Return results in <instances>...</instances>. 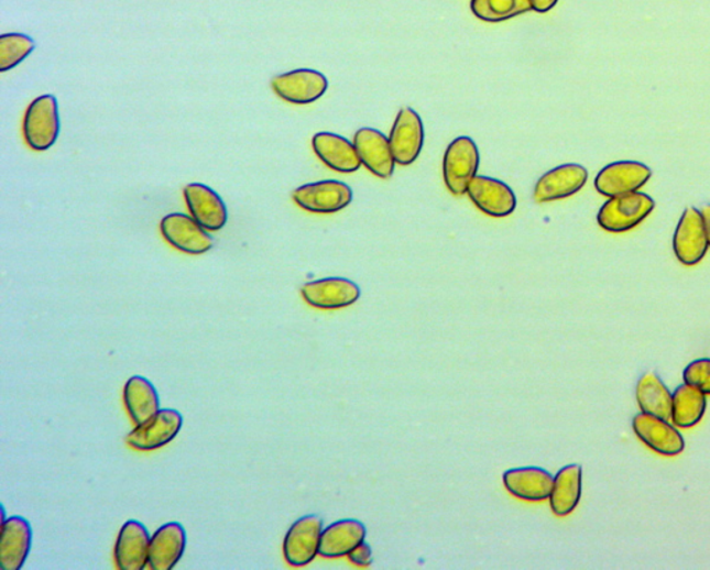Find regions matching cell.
Listing matches in <instances>:
<instances>
[{"instance_id": "ffe728a7", "label": "cell", "mask_w": 710, "mask_h": 570, "mask_svg": "<svg viewBox=\"0 0 710 570\" xmlns=\"http://www.w3.org/2000/svg\"><path fill=\"white\" fill-rule=\"evenodd\" d=\"M313 149L318 158L334 172L352 174L359 172L362 165L354 143L338 133H315Z\"/></svg>"}, {"instance_id": "9c48e42d", "label": "cell", "mask_w": 710, "mask_h": 570, "mask_svg": "<svg viewBox=\"0 0 710 570\" xmlns=\"http://www.w3.org/2000/svg\"><path fill=\"white\" fill-rule=\"evenodd\" d=\"M632 426L635 436L660 456L676 457L686 449L681 431L675 424L667 423V419L642 412L635 415Z\"/></svg>"}, {"instance_id": "ac0fdd59", "label": "cell", "mask_w": 710, "mask_h": 570, "mask_svg": "<svg viewBox=\"0 0 710 570\" xmlns=\"http://www.w3.org/2000/svg\"><path fill=\"white\" fill-rule=\"evenodd\" d=\"M184 196L192 217L207 231H221L227 226V206L216 190L203 184H189Z\"/></svg>"}, {"instance_id": "d4e9b609", "label": "cell", "mask_w": 710, "mask_h": 570, "mask_svg": "<svg viewBox=\"0 0 710 570\" xmlns=\"http://www.w3.org/2000/svg\"><path fill=\"white\" fill-rule=\"evenodd\" d=\"M124 404L133 424H145L160 412V397L145 376H132L124 386Z\"/></svg>"}, {"instance_id": "7402d4cb", "label": "cell", "mask_w": 710, "mask_h": 570, "mask_svg": "<svg viewBox=\"0 0 710 570\" xmlns=\"http://www.w3.org/2000/svg\"><path fill=\"white\" fill-rule=\"evenodd\" d=\"M554 478L544 468L522 467L506 471L503 481L506 490L516 498L544 501L551 495Z\"/></svg>"}, {"instance_id": "d6986e66", "label": "cell", "mask_w": 710, "mask_h": 570, "mask_svg": "<svg viewBox=\"0 0 710 570\" xmlns=\"http://www.w3.org/2000/svg\"><path fill=\"white\" fill-rule=\"evenodd\" d=\"M32 529L30 522L12 516L2 522L0 536V569L20 570L30 556Z\"/></svg>"}, {"instance_id": "f1b7e54d", "label": "cell", "mask_w": 710, "mask_h": 570, "mask_svg": "<svg viewBox=\"0 0 710 570\" xmlns=\"http://www.w3.org/2000/svg\"><path fill=\"white\" fill-rule=\"evenodd\" d=\"M35 50V42L29 35L12 32L0 36V72L18 67Z\"/></svg>"}, {"instance_id": "e0dca14e", "label": "cell", "mask_w": 710, "mask_h": 570, "mask_svg": "<svg viewBox=\"0 0 710 570\" xmlns=\"http://www.w3.org/2000/svg\"><path fill=\"white\" fill-rule=\"evenodd\" d=\"M151 535L138 520H127L117 537L114 559L121 570H143L149 567Z\"/></svg>"}, {"instance_id": "1f68e13d", "label": "cell", "mask_w": 710, "mask_h": 570, "mask_svg": "<svg viewBox=\"0 0 710 570\" xmlns=\"http://www.w3.org/2000/svg\"><path fill=\"white\" fill-rule=\"evenodd\" d=\"M558 0H531L532 10L537 13H547L557 7Z\"/></svg>"}, {"instance_id": "5bb4252c", "label": "cell", "mask_w": 710, "mask_h": 570, "mask_svg": "<svg viewBox=\"0 0 710 570\" xmlns=\"http://www.w3.org/2000/svg\"><path fill=\"white\" fill-rule=\"evenodd\" d=\"M467 194L472 204L490 217H509L516 209L514 190L500 179L477 175L469 184Z\"/></svg>"}, {"instance_id": "7a4b0ae2", "label": "cell", "mask_w": 710, "mask_h": 570, "mask_svg": "<svg viewBox=\"0 0 710 570\" xmlns=\"http://www.w3.org/2000/svg\"><path fill=\"white\" fill-rule=\"evenodd\" d=\"M23 133L26 145L36 152H45L55 145L61 133V116L55 96H40L31 102L25 111Z\"/></svg>"}, {"instance_id": "ba28073f", "label": "cell", "mask_w": 710, "mask_h": 570, "mask_svg": "<svg viewBox=\"0 0 710 570\" xmlns=\"http://www.w3.org/2000/svg\"><path fill=\"white\" fill-rule=\"evenodd\" d=\"M709 249L707 229L702 212L696 207H688L682 212L679 226L673 237V250L677 260L687 266L701 263Z\"/></svg>"}, {"instance_id": "3957f363", "label": "cell", "mask_w": 710, "mask_h": 570, "mask_svg": "<svg viewBox=\"0 0 710 570\" xmlns=\"http://www.w3.org/2000/svg\"><path fill=\"white\" fill-rule=\"evenodd\" d=\"M479 164V149L472 138L459 136L448 145L443 158V177L450 194H467L469 184L478 175Z\"/></svg>"}, {"instance_id": "2e32d148", "label": "cell", "mask_w": 710, "mask_h": 570, "mask_svg": "<svg viewBox=\"0 0 710 570\" xmlns=\"http://www.w3.org/2000/svg\"><path fill=\"white\" fill-rule=\"evenodd\" d=\"M587 179H589V172L583 165H559L537 180L533 196H535L537 204L562 200L583 189Z\"/></svg>"}, {"instance_id": "7c38bea8", "label": "cell", "mask_w": 710, "mask_h": 570, "mask_svg": "<svg viewBox=\"0 0 710 570\" xmlns=\"http://www.w3.org/2000/svg\"><path fill=\"white\" fill-rule=\"evenodd\" d=\"M651 177L653 172L643 163L616 162L608 164L598 173L594 185L598 194L616 197L642 189Z\"/></svg>"}, {"instance_id": "8fae6325", "label": "cell", "mask_w": 710, "mask_h": 570, "mask_svg": "<svg viewBox=\"0 0 710 570\" xmlns=\"http://www.w3.org/2000/svg\"><path fill=\"white\" fill-rule=\"evenodd\" d=\"M160 231L171 246L186 254H205L215 244L207 229L203 228L194 217L178 215V212L164 217L160 223Z\"/></svg>"}, {"instance_id": "52a82bcc", "label": "cell", "mask_w": 710, "mask_h": 570, "mask_svg": "<svg viewBox=\"0 0 710 570\" xmlns=\"http://www.w3.org/2000/svg\"><path fill=\"white\" fill-rule=\"evenodd\" d=\"M183 426V415L176 409H160L145 424L136 425V428L127 436V443L139 451L162 449L178 436Z\"/></svg>"}, {"instance_id": "484cf974", "label": "cell", "mask_w": 710, "mask_h": 570, "mask_svg": "<svg viewBox=\"0 0 710 570\" xmlns=\"http://www.w3.org/2000/svg\"><path fill=\"white\" fill-rule=\"evenodd\" d=\"M635 398L643 413L654 417H671L673 393L655 372H645L635 386Z\"/></svg>"}, {"instance_id": "9a60e30c", "label": "cell", "mask_w": 710, "mask_h": 570, "mask_svg": "<svg viewBox=\"0 0 710 570\" xmlns=\"http://www.w3.org/2000/svg\"><path fill=\"white\" fill-rule=\"evenodd\" d=\"M352 143L368 172L381 179L392 178L397 163L393 157L389 138L384 133L375 128H361L356 132Z\"/></svg>"}, {"instance_id": "f546056e", "label": "cell", "mask_w": 710, "mask_h": 570, "mask_svg": "<svg viewBox=\"0 0 710 570\" xmlns=\"http://www.w3.org/2000/svg\"><path fill=\"white\" fill-rule=\"evenodd\" d=\"M682 380L710 396V359L693 360L685 368Z\"/></svg>"}, {"instance_id": "4fadbf2b", "label": "cell", "mask_w": 710, "mask_h": 570, "mask_svg": "<svg viewBox=\"0 0 710 570\" xmlns=\"http://www.w3.org/2000/svg\"><path fill=\"white\" fill-rule=\"evenodd\" d=\"M302 296L307 305L319 310H339L354 305L361 296L360 286L347 278H324L302 287Z\"/></svg>"}, {"instance_id": "4dcf8cb0", "label": "cell", "mask_w": 710, "mask_h": 570, "mask_svg": "<svg viewBox=\"0 0 710 570\" xmlns=\"http://www.w3.org/2000/svg\"><path fill=\"white\" fill-rule=\"evenodd\" d=\"M350 562L354 563L356 567L367 568L370 567L373 562L372 558V548L368 546L367 542H361L360 546H357L349 556Z\"/></svg>"}, {"instance_id": "83f0119b", "label": "cell", "mask_w": 710, "mask_h": 570, "mask_svg": "<svg viewBox=\"0 0 710 570\" xmlns=\"http://www.w3.org/2000/svg\"><path fill=\"white\" fill-rule=\"evenodd\" d=\"M471 9L479 20L501 23L531 12L532 4L531 0H472Z\"/></svg>"}, {"instance_id": "8992f818", "label": "cell", "mask_w": 710, "mask_h": 570, "mask_svg": "<svg viewBox=\"0 0 710 570\" xmlns=\"http://www.w3.org/2000/svg\"><path fill=\"white\" fill-rule=\"evenodd\" d=\"M272 89L292 105H309L317 102L327 94L329 83L323 73L312 68H298L272 78Z\"/></svg>"}, {"instance_id": "603a6c76", "label": "cell", "mask_w": 710, "mask_h": 570, "mask_svg": "<svg viewBox=\"0 0 710 570\" xmlns=\"http://www.w3.org/2000/svg\"><path fill=\"white\" fill-rule=\"evenodd\" d=\"M367 527L359 519H341L324 529L319 556L324 558L347 557L365 541Z\"/></svg>"}, {"instance_id": "30bf717a", "label": "cell", "mask_w": 710, "mask_h": 570, "mask_svg": "<svg viewBox=\"0 0 710 570\" xmlns=\"http://www.w3.org/2000/svg\"><path fill=\"white\" fill-rule=\"evenodd\" d=\"M394 160L400 165H411L419 157L425 142L424 122L414 109L398 111L389 136Z\"/></svg>"}, {"instance_id": "44dd1931", "label": "cell", "mask_w": 710, "mask_h": 570, "mask_svg": "<svg viewBox=\"0 0 710 570\" xmlns=\"http://www.w3.org/2000/svg\"><path fill=\"white\" fill-rule=\"evenodd\" d=\"M186 548V531L178 522H170L159 527L152 536L149 547V568L153 570H171L184 557Z\"/></svg>"}, {"instance_id": "5b68a950", "label": "cell", "mask_w": 710, "mask_h": 570, "mask_svg": "<svg viewBox=\"0 0 710 570\" xmlns=\"http://www.w3.org/2000/svg\"><path fill=\"white\" fill-rule=\"evenodd\" d=\"M293 200L301 209L315 215H334L351 205L352 189L340 180H319L297 188Z\"/></svg>"}, {"instance_id": "4316f807", "label": "cell", "mask_w": 710, "mask_h": 570, "mask_svg": "<svg viewBox=\"0 0 710 570\" xmlns=\"http://www.w3.org/2000/svg\"><path fill=\"white\" fill-rule=\"evenodd\" d=\"M707 407V394L688 383H682L673 393L671 423L677 428L691 429L701 423Z\"/></svg>"}, {"instance_id": "277c9868", "label": "cell", "mask_w": 710, "mask_h": 570, "mask_svg": "<svg viewBox=\"0 0 710 570\" xmlns=\"http://www.w3.org/2000/svg\"><path fill=\"white\" fill-rule=\"evenodd\" d=\"M324 531V520L318 515L297 519L283 540V556L291 567H306L317 558Z\"/></svg>"}, {"instance_id": "6da1fadb", "label": "cell", "mask_w": 710, "mask_h": 570, "mask_svg": "<svg viewBox=\"0 0 710 570\" xmlns=\"http://www.w3.org/2000/svg\"><path fill=\"white\" fill-rule=\"evenodd\" d=\"M655 209L653 197L643 191L610 197L601 207L597 221L608 232L621 233L638 227Z\"/></svg>"}, {"instance_id": "d6a6232c", "label": "cell", "mask_w": 710, "mask_h": 570, "mask_svg": "<svg viewBox=\"0 0 710 570\" xmlns=\"http://www.w3.org/2000/svg\"><path fill=\"white\" fill-rule=\"evenodd\" d=\"M701 212L704 222V229H707L708 243L710 248V205L704 206Z\"/></svg>"}, {"instance_id": "cb8c5ba5", "label": "cell", "mask_w": 710, "mask_h": 570, "mask_svg": "<svg viewBox=\"0 0 710 570\" xmlns=\"http://www.w3.org/2000/svg\"><path fill=\"white\" fill-rule=\"evenodd\" d=\"M581 489H583V469L579 463H569L560 468L554 478L549 505L557 516H568L574 513L580 503Z\"/></svg>"}]
</instances>
